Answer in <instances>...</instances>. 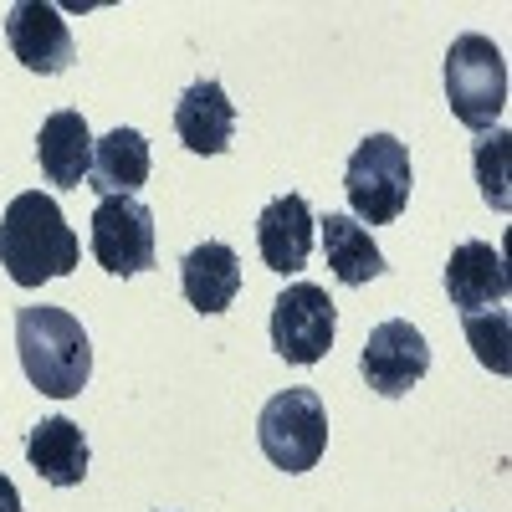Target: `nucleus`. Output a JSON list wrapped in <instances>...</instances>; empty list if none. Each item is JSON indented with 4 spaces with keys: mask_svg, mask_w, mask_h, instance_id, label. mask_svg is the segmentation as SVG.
I'll list each match as a JSON object with an SVG mask.
<instances>
[{
    "mask_svg": "<svg viewBox=\"0 0 512 512\" xmlns=\"http://www.w3.org/2000/svg\"><path fill=\"white\" fill-rule=\"evenodd\" d=\"M77 231L67 226L62 205L41 190H26L0 216V267L16 287H41L77 267Z\"/></svg>",
    "mask_w": 512,
    "mask_h": 512,
    "instance_id": "nucleus-1",
    "label": "nucleus"
},
{
    "mask_svg": "<svg viewBox=\"0 0 512 512\" xmlns=\"http://www.w3.org/2000/svg\"><path fill=\"white\" fill-rule=\"evenodd\" d=\"M16 354L21 369L31 379V390L52 395V400H72L88 390L93 379V344L67 308H21L16 313Z\"/></svg>",
    "mask_w": 512,
    "mask_h": 512,
    "instance_id": "nucleus-2",
    "label": "nucleus"
},
{
    "mask_svg": "<svg viewBox=\"0 0 512 512\" xmlns=\"http://www.w3.org/2000/svg\"><path fill=\"white\" fill-rule=\"evenodd\" d=\"M410 185H415V169H410V149L395 134H369L349 164H344V195H349V216L364 226H390L405 216L410 205Z\"/></svg>",
    "mask_w": 512,
    "mask_h": 512,
    "instance_id": "nucleus-3",
    "label": "nucleus"
},
{
    "mask_svg": "<svg viewBox=\"0 0 512 512\" xmlns=\"http://www.w3.org/2000/svg\"><path fill=\"white\" fill-rule=\"evenodd\" d=\"M446 103L456 123L492 134L502 108H507V62L497 52V41L482 31H466L451 41L446 52Z\"/></svg>",
    "mask_w": 512,
    "mask_h": 512,
    "instance_id": "nucleus-4",
    "label": "nucleus"
},
{
    "mask_svg": "<svg viewBox=\"0 0 512 512\" xmlns=\"http://www.w3.org/2000/svg\"><path fill=\"white\" fill-rule=\"evenodd\" d=\"M256 441L277 472H313L328 451V410L318 390H282L262 405Z\"/></svg>",
    "mask_w": 512,
    "mask_h": 512,
    "instance_id": "nucleus-5",
    "label": "nucleus"
},
{
    "mask_svg": "<svg viewBox=\"0 0 512 512\" xmlns=\"http://www.w3.org/2000/svg\"><path fill=\"white\" fill-rule=\"evenodd\" d=\"M333 328L338 308L318 282H292L277 303H272V349L287 364H318L333 349Z\"/></svg>",
    "mask_w": 512,
    "mask_h": 512,
    "instance_id": "nucleus-6",
    "label": "nucleus"
},
{
    "mask_svg": "<svg viewBox=\"0 0 512 512\" xmlns=\"http://www.w3.org/2000/svg\"><path fill=\"white\" fill-rule=\"evenodd\" d=\"M93 256L113 277H139L154 267V216L134 195H103L93 210Z\"/></svg>",
    "mask_w": 512,
    "mask_h": 512,
    "instance_id": "nucleus-7",
    "label": "nucleus"
},
{
    "mask_svg": "<svg viewBox=\"0 0 512 512\" xmlns=\"http://www.w3.org/2000/svg\"><path fill=\"white\" fill-rule=\"evenodd\" d=\"M359 374L374 395L384 400H400L410 395L415 384L431 374V344H425V333L405 318H390L379 323L369 338H364V354H359Z\"/></svg>",
    "mask_w": 512,
    "mask_h": 512,
    "instance_id": "nucleus-8",
    "label": "nucleus"
},
{
    "mask_svg": "<svg viewBox=\"0 0 512 512\" xmlns=\"http://www.w3.org/2000/svg\"><path fill=\"white\" fill-rule=\"evenodd\" d=\"M6 41L26 72H41V77H57L77 62V47H72V31L62 21L57 6L47 0H21V6L6 11Z\"/></svg>",
    "mask_w": 512,
    "mask_h": 512,
    "instance_id": "nucleus-9",
    "label": "nucleus"
},
{
    "mask_svg": "<svg viewBox=\"0 0 512 512\" xmlns=\"http://www.w3.org/2000/svg\"><path fill=\"white\" fill-rule=\"evenodd\" d=\"M313 210L303 195H277L267 200V210L256 216V251H262L267 272H303L308 267V251H313Z\"/></svg>",
    "mask_w": 512,
    "mask_h": 512,
    "instance_id": "nucleus-10",
    "label": "nucleus"
},
{
    "mask_svg": "<svg viewBox=\"0 0 512 512\" xmlns=\"http://www.w3.org/2000/svg\"><path fill=\"white\" fill-rule=\"evenodd\" d=\"M175 134L190 154H226L236 134V103L216 77H200L175 103Z\"/></svg>",
    "mask_w": 512,
    "mask_h": 512,
    "instance_id": "nucleus-11",
    "label": "nucleus"
},
{
    "mask_svg": "<svg viewBox=\"0 0 512 512\" xmlns=\"http://www.w3.org/2000/svg\"><path fill=\"white\" fill-rule=\"evenodd\" d=\"M180 292L195 313H226L241 292V256L226 241H205V246L185 251Z\"/></svg>",
    "mask_w": 512,
    "mask_h": 512,
    "instance_id": "nucleus-12",
    "label": "nucleus"
},
{
    "mask_svg": "<svg viewBox=\"0 0 512 512\" xmlns=\"http://www.w3.org/2000/svg\"><path fill=\"white\" fill-rule=\"evenodd\" d=\"M26 461L36 466L41 482H52V487H77L82 477H88L93 451H88V436H82L77 420L52 415V420L31 425V436H26Z\"/></svg>",
    "mask_w": 512,
    "mask_h": 512,
    "instance_id": "nucleus-13",
    "label": "nucleus"
},
{
    "mask_svg": "<svg viewBox=\"0 0 512 512\" xmlns=\"http://www.w3.org/2000/svg\"><path fill=\"white\" fill-rule=\"evenodd\" d=\"M446 297L461 313H482L492 303L507 297V267H502V251L487 241H461L446 262Z\"/></svg>",
    "mask_w": 512,
    "mask_h": 512,
    "instance_id": "nucleus-14",
    "label": "nucleus"
},
{
    "mask_svg": "<svg viewBox=\"0 0 512 512\" xmlns=\"http://www.w3.org/2000/svg\"><path fill=\"white\" fill-rule=\"evenodd\" d=\"M36 159H41V175L52 185H82L93 175V134H88V118L77 108H57L36 134Z\"/></svg>",
    "mask_w": 512,
    "mask_h": 512,
    "instance_id": "nucleus-15",
    "label": "nucleus"
},
{
    "mask_svg": "<svg viewBox=\"0 0 512 512\" xmlns=\"http://www.w3.org/2000/svg\"><path fill=\"white\" fill-rule=\"evenodd\" d=\"M149 139L139 128H113L93 144V190L98 195H139L149 180Z\"/></svg>",
    "mask_w": 512,
    "mask_h": 512,
    "instance_id": "nucleus-16",
    "label": "nucleus"
},
{
    "mask_svg": "<svg viewBox=\"0 0 512 512\" xmlns=\"http://www.w3.org/2000/svg\"><path fill=\"white\" fill-rule=\"evenodd\" d=\"M318 226H323V256H328L333 277L344 287H364V282L384 277V256H379L374 236L349 216V210H333V216H323Z\"/></svg>",
    "mask_w": 512,
    "mask_h": 512,
    "instance_id": "nucleus-17",
    "label": "nucleus"
},
{
    "mask_svg": "<svg viewBox=\"0 0 512 512\" xmlns=\"http://www.w3.org/2000/svg\"><path fill=\"white\" fill-rule=\"evenodd\" d=\"M507 154H512V134L507 128H492V134L477 139L472 149V164H477V185H482V200L492 210H512V190H507Z\"/></svg>",
    "mask_w": 512,
    "mask_h": 512,
    "instance_id": "nucleus-18",
    "label": "nucleus"
},
{
    "mask_svg": "<svg viewBox=\"0 0 512 512\" xmlns=\"http://www.w3.org/2000/svg\"><path fill=\"white\" fill-rule=\"evenodd\" d=\"M507 313L502 308H482V313H466V344L477 349V359L492 369V374H507L512 369V354H507Z\"/></svg>",
    "mask_w": 512,
    "mask_h": 512,
    "instance_id": "nucleus-19",
    "label": "nucleus"
},
{
    "mask_svg": "<svg viewBox=\"0 0 512 512\" xmlns=\"http://www.w3.org/2000/svg\"><path fill=\"white\" fill-rule=\"evenodd\" d=\"M0 512H21V492H16V482L0 472Z\"/></svg>",
    "mask_w": 512,
    "mask_h": 512,
    "instance_id": "nucleus-20",
    "label": "nucleus"
}]
</instances>
